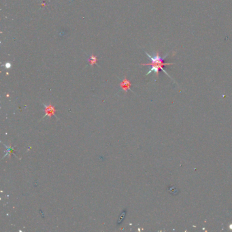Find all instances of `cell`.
Wrapping results in <instances>:
<instances>
[{
  "label": "cell",
  "instance_id": "6da1fadb",
  "mask_svg": "<svg viewBox=\"0 0 232 232\" xmlns=\"http://www.w3.org/2000/svg\"><path fill=\"white\" fill-rule=\"evenodd\" d=\"M145 53H146V55H147V57L150 59V61H151V62L149 63H142L141 64L142 65H150L151 66V68H150V70L147 72V74L146 75H149V74L151 73V72H155L156 76L158 77L159 70H161L163 72H164L165 74H166L169 77L171 78L170 76V75H169L167 72L164 70V69L163 68V67H164V66H165V65H170L174 64L173 63H164V59L168 57V54L167 55H165V57H161L160 55V54H159V51H157L156 53L154 55V56H152V55H149V54L147 52H145Z\"/></svg>",
  "mask_w": 232,
  "mask_h": 232
},
{
  "label": "cell",
  "instance_id": "7a4b0ae2",
  "mask_svg": "<svg viewBox=\"0 0 232 232\" xmlns=\"http://www.w3.org/2000/svg\"><path fill=\"white\" fill-rule=\"evenodd\" d=\"M44 107H45V109H44V111L45 112H46V114H45V115L43 116V119L45 118L46 116H51L53 115H55V108H54L53 105H52L51 104H49V105H46V104H44Z\"/></svg>",
  "mask_w": 232,
  "mask_h": 232
},
{
  "label": "cell",
  "instance_id": "3957f363",
  "mask_svg": "<svg viewBox=\"0 0 232 232\" xmlns=\"http://www.w3.org/2000/svg\"><path fill=\"white\" fill-rule=\"evenodd\" d=\"M120 86H121L123 89H124L125 91H127V90L130 89L129 87H130L131 86V83L128 80H127L126 78H125L124 80H123L122 83L120 84Z\"/></svg>",
  "mask_w": 232,
  "mask_h": 232
},
{
  "label": "cell",
  "instance_id": "277c9868",
  "mask_svg": "<svg viewBox=\"0 0 232 232\" xmlns=\"http://www.w3.org/2000/svg\"><path fill=\"white\" fill-rule=\"evenodd\" d=\"M97 61H98L97 57H95V55H91V57H90V58L89 59V62L91 66H93L95 64H97Z\"/></svg>",
  "mask_w": 232,
  "mask_h": 232
},
{
  "label": "cell",
  "instance_id": "5b68a950",
  "mask_svg": "<svg viewBox=\"0 0 232 232\" xmlns=\"http://www.w3.org/2000/svg\"><path fill=\"white\" fill-rule=\"evenodd\" d=\"M5 67H6V68H11V64H10V63H6Z\"/></svg>",
  "mask_w": 232,
  "mask_h": 232
}]
</instances>
